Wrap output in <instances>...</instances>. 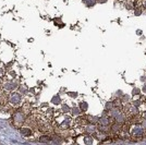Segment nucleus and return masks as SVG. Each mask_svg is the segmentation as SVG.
<instances>
[{
  "mask_svg": "<svg viewBox=\"0 0 146 145\" xmlns=\"http://www.w3.org/2000/svg\"><path fill=\"white\" fill-rule=\"evenodd\" d=\"M143 6H144V7L146 8V0H144V2H143Z\"/></svg>",
  "mask_w": 146,
  "mask_h": 145,
  "instance_id": "obj_26",
  "label": "nucleus"
},
{
  "mask_svg": "<svg viewBox=\"0 0 146 145\" xmlns=\"http://www.w3.org/2000/svg\"><path fill=\"white\" fill-rule=\"evenodd\" d=\"M80 107H81V109H82L83 111H85L87 109V104L85 102H83V103H81V105H80Z\"/></svg>",
  "mask_w": 146,
  "mask_h": 145,
  "instance_id": "obj_7",
  "label": "nucleus"
},
{
  "mask_svg": "<svg viewBox=\"0 0 146 145\" xmlns=\"http://www.w3.org/2000/svg\"><path fill=\"white\" fill-rule=\"evenodd\" d=\"M122 99H123L124 102H128V100L130 99V96L126 95V94H123V95H122Z\"/></svg>",
  "mask_w": 146,
  "mask_h": 145,
  "instance_id": "obj_13",
  "label": "nucleus"
},
{
  "mask_svg": "<svg viewBox=\"0 0 146 145\" xmlns=\"http://www.w3.org/2000/svg\"><path fill=\"white\" fill-rule=\"evenodd\" d=\"M53 104H59V97H58V96H57V97H55V98H53Z\"/></svg>",
  "mask_w": 146,
  "mask_h": 145,
  "instance_id": "obj_16",
  "label": "nucleus"
},
{
  "mask_svg": "<svg viewBox=\"0 0 146 145\" xmlns=\"http://www.w3.org/2000/svg\"><path fill=\"white\" fill-rule=\"evenodd\" d=\"M116 121H117V123H119V124L126 122V116H124L123 113L120 112V113H119V115L116 117Z\"/></svg>",
  "mask_w": 146,
  "mask_h": 145,
  "instance_id": "obj_2",
  "label": "nucleus"
},
{
  "mask_svg": "<svg viewBox=\"0 0 146 145\" xmlns=\"http://www.w3.org/2000/svg\"><path fill=\"white\" fill-rule=\"evenodd\" d=\"M131 134L134 138H141L144 134V127L143 125H135L131 130Z\"/></svg>",
  "mask_w": 146,
  "mask_h": 145,
  "instance_id": "obj_1",
  "label": "nucleus"
},
{
  "mask_svg": "<svg viewBox=\"0 0 146 145\" xmlns=\"http://www.w3.org/2000/svg\"><path fill=\"white\" fill-rule=\"evenodd\" d=\"M143 93H145V94H146V83L143 85Z\"/></svg>",
  "mask_w": 146,
  "mask_h": 145,
  "instance_id": "obj_20",
  "label": "nucleus"
},
{
  "mask_svg": "<svg viewBox=\"0 0 146 145\" xmlns=\"http://www.w3.org/2000/svg\"><path fill=\"white\" fill-rule=\"evenodd\" d=\"M139 93H141V90H139V89H136V87H135V89H133V91H132L133 95H139Z\"/></svg>",
  "mask_w": 146,
  "mask_h": 145,
  "instance_id": "obj_11",
  "label": "nucleus"
},
{
  "mask_svg": "<svg viewBox=\"0 0 146 145\" xmlns=\"http://www.w3.org/2000/svg\"><path fill=\"white\" fill-rule=\"evenodd\" d=\"M143 127H146V119H145V121L143 122Z\"/></svg>",
  "mask_w": 146,
  "mask_h": 145,
  "instance_id": "obj_27",
  "label": "nucleus"
},
{
  "mask_svg": "<svg viewBox=\"0 0 146 145\" xmlns=\"http://www.w3.org/2000/svg\"><path fill=\"white\" fill-rule=\"evenodd\" d=\"M143 117H144V119H146V111L143 112Z\"/></svg>",
  "mask_w": 146,
  "mask_h": 145,
  "instance_id": "obj_25",
  "label": "nucleus"
},
{
  "mask_svg": "<svg viewBox=\"0 0 146 145\" xmlns=\"http://www.w3.org/2000/svg\"><path fill=\"white\" fill-rule=\"evenodd\" d=\"M70 95L73 96V97H76V94H75V93H74V94H73V93H70Z\"/></svg>",
  "mask_w": 146,
  "mask_h": 145,
  "instance_id": "obj_23",
  "label": "nucleus"
},
{
  "mask_svg": "<svg viewBox=\"0 0 146 145\" xmlns=\"http://www.w3.org/2000/svg\"><path fill=\"white\" fill-rule=\"evenodd\" d=\"M126 9H129V10H131V9H133V7H131V5H126Z\"/></svg>",
  "mask_w": 146,
  "mask_h": 145,
  "instance_id": "obj_21",
  "label": "nucleus"
},
{
  "mask_svg": "<svg viewBox=\"0 0 146 145\" xmlns=\"http://www.w3.org/2000/svg\"><path fill=\"white\" fill-rule=\"evenodd\" d=\"M129 110H130V112L132 113V115H136V113L139 112V109H137V107L134 106V105H133V106H131L130 108H129Z\"/></svg>",
  "mask_w": 146,
  "mask_h": 145,
  "instance_id": "obj_3",
  "label": "nucleus"
},
{
  "mask_svg": "<svg viewBox=\"0 0 146 145\" xmlns=\"http://www.w3.org/2000/svg\"><path fill=\"white\" fill-rule=\"evenodd\" d=\"M106 108L108 109V110H111L112 108H113V104H112L111 102H109V103H107L106 104Z\"/></svg>",
  "mask_w": 146,
  "mask_h": 145,
  "instance_id": "obj_8",
  "label": "nucleus"
},
{
  "mask_svg": "<svg viewBox=\"0 0 146 145\" xmlns=\"http://www.w3.org/2000/svg\"><path fill=\"white\" fill-rule=\"evenodd\" d=\"M136 34H137V35H141V34H142V31L137 30V31H136Z\"/></svg>",
  "mask_w": 146,
  "mask_h": 145,
  "instance_id": "obj_22",
  "label": "nucleus"
},
{
  "mask_svg": "<svg viewBox=\"0 0 146 145\" xmlns=\"http://www.w3.org/2000/svg\"><path fill=\"white\" fill-rule=\"evenodd\" d=\"M141 13H142V10L141 9H135L134 10V14H135V15H141Z\"/></svg>",
  "mask_w": 146,
  "mask_h": 145,
  "instance_id": "obj_14",
  "label": "nucleus"
},
{
  "mask_svg": "<svg viewBox=\"0 0 146 145\" xmlns=\"http://www.w3.org/2000/svg\"><path fill=\"white\" fill-rule=\"evenodd\" d=\"M99 121H100V123L103 125H108L110 123V120L108 118H101V119H99Z\"/></svg>",
  "mask_w": 146,
  "mask_h": 145,
  "instance_id": "obj_4",
  "label": "nucleus"
},
{
  "mask_svg": "<svg viewBox=\"0 0 146 145\" xmlns=\"http://www.w3.org/2000/svg\"><path fill=\"white\" fill-rule=\"evenodd\" d=\"M119 113H120V111H119L118 109H111V116H112V117H114V118H116Z\"/></svg>",
  "mask_w": 146,
  "mask_h": 145,
  "instance_id": "obj_6",
  "label": "nucleus"
},
{
  "mask_svg": "<svg viewBox=\"0 0 146 145\" xmlns=\"http://www.w3.org/2000/svg\"><path fill=\"white\" fill-rule=\"evenodd\" d=\"M86 130H87V132H89V133H93V132L95 131V128H94L93 125H88V127H86Z\"/></svg>",
  "mask_w": 146,
  "mask_h": 145,
  "instance_id": "obj_9",
  "label": "nucleus"
},
{
  "mask_svg": "<svg viewBox=\"0 0 146 145\" xmlns=\"http://www.w3.org/2000/svg\"><path fill=\"white\" fill-rule=\"evenodd\" d=\"M72 112L74 113V115H78V113H79V110H78V109H76V108H73Z\"/></svg>",
  "mask_w": 146,
  "mask_h": 145,
  "instance_id": "obj_18",
  "label": "nucleus"
},
{
  "mask_svg": "<svg viewBox=\"0 0 146 145\" xmlns=\"http://www.w3.org/2000/svg\"><path fill=\"white\" fill-rule=\"evenodd\" d=\"M119 130H120V125H119V123H118V124L112 125V131H113V132H118Z\"/></svg>",
  "mask_w": 146,
  "mask_h": 145,
  "instance_id": "obj_10",
  "label": "nucleus"
},
{
  "mask_svg": "<svg viewBox=\"0 0 146 145\" xmlns=\"http://www.w3.org/2000/svg\"><path fill=\"white\" fill-rule=\"evenodd\" d=\"M133 105H134V106H136V107H139V105H141V100H134V103H133Z\"/></svg>",
  "mask_w": 146,
  "mask_h": 145,
  "instance_id": "obj_15",
  "label": "nucleus"
},
{
  "mask_svg": "<svg viewBox=\"0 0 146 145\" xmlns=\"http://www.w3.org/2000/svg\"><path fill=\"white\" fill-rule=\"evenodd\" d=\"M84 141H85V143H87V144H91V143L93 142V140H92L91 136H86V138H84Z\"/></svg>",
  "mask_w": 146,
  "mask_h": 145,
  "instance_id": "obj_12",
  "label": "nucleus"
},
{
  "mask_svg": "<svg viewBox=\"0 0 146 145\" xmlns=\"http://www.w3.org/2000/svg\"><path fill=\"white\" fill-rule=\"evenodd\" d=\"M88 120H89V122L95 123V122H97V121L99 120V118H97V117H91V116H89V117H88Z\"/></svg>",
  "mask_w": 146,
  "mask_h": 145,
  "instance_id": "obj_5",
  "label": "nucleus"
},
{
  "mask_svg": "<svg viewBox=\"0 0 146 145\" xmlns=\"http://www.w3.org/2000/svg\"><path fill=\"white\" fill-rule=\"evenodd\" d=\"M63 110H64V111H68V107H66V106H63Z\"/></svg>",
  "mask_w": 146,
  "mask_h": 145,
  "instance_id": "obj_24",
  "label": "nucleus"
},
{
  "mask_svg": "<svg viewBox=\"0 0 146 145\" xmlns=\"http://www.w3.org/2000/svg\"><path fill=\"white\" fill-rule=\"evenodd\" d=\"M116 95H118V96H122L123 95V94H122V91H120V90H119V91H117V94Z\"/></svg>",
  "mask_w": 146,
  "mask_h": 145,
  "instance_id": "obj_17",
  "label": "nucleus"
},
{
  "mask_svg": "<svg viewBox=\"0 0 146 145\" xmlns=\"http://www.w3.org/2000/svg\"><path fill=\"white\" fill-rule=\"evenodd\" d=\"M141 81H142V82H145V81H146V75H143V76H141Z\"/></svg>",
  "mask_w": 146,
  "mask_h": 145,
  "instance_id": "obj_19",
  "label": "nucleus"
}]
</instances>
